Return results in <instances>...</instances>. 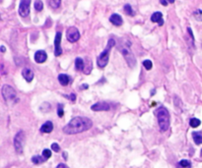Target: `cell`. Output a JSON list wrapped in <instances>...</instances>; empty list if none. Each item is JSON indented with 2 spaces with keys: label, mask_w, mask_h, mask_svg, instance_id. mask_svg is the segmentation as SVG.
<instances>
[{
  "label": "cell",
  "mask_w": 202,
  "mask_h": 168,
  "mask_svg": "<svg viewBox=\"0 0 202 168\" xmlns=\"http://www.w3.org/2000/svg\"><path fill=\"white\" fill-rule=\"evenodd\" d=\"M24 141H25V134L23 131L18 132L14 138V147L17 153L21 154L23 152V146H24Z\"/></svg>",
  "instance_id": "5"
},
{
  "label": "cell",
  "mask_w": 202,
  "mask_h": 168,
  "mask_svg": "<svg viewBox=\"0 0 202 168\" xmlns=\"http://www.w3.org/2000/svg\"><path fill=\"white\" fill-rule=\"evenodd\" d=\"M45 160H47L43 156H40V155H35V156L32 157V161L35 163V164H40L45 162Z\"/></svg>",
  "instance_id": "19"
},
{
  "label": "cell",
  "mask_w": 202,
  "mask_h": 168,
  "mask_svg": "<svg viewBox=\"0 0 202 168\" xmlns=\"http://www.w3.org/2000/svg\"><path fill=\"white\" fill-rule=\"evenodd\" d=\"M88 88H89V86L86 85V84H84V85H82V88H81V89H82V90H86V89H88Z\"/></svg>",
  "instance_id": "33"
},
{
  "label": "cell",
  "mask_w": 202,
  "mask_h": 168,
  "mask_svg": "<svg viewBox=\"0 0 202 168\" xmlns=\"http://www.w3.org/2000/svg\"><path fill=\"white\" fill-rule=\"evenodd\" d=\"M121 52H122V54H123V56H124V58H125L126 62H127L128 66H129L130 68L135 67V65H136V59H135V57H134L133 53H132L131 50L129 49V47L123 46V47L121 48Z\"/></svg>",
  "instance_id": "6"
},
{
  "label": "cell",
  "mask_w": 202,
  "mask_h": 168,
  "mask_svg": "<svg viewBox=\"0 0 202 168\" xmlns=\"http://www.w3.org/2000/svg\"><path fill=\"white\" fill-rule=\"evenodd\" d=\"M61 4V0H49V6L52 9H57Z\"/></svg>",
  "instance_id": "22"
},
{
  "label": "cell",
  "mask_w": 202,
  "mask_h": 168,
  "mask_svg": "<svg viewBox=\"0 0 202 168\" xmlns=\"http://www.w3.org/2000/svg\"><path fill=\"white\" fill-rule=\"evenodd\" d=\"M151 21L153 23H158L159 26H163L164 25V19H163V14L161 12H155V13L151 16Z\"/></svg>",
  "instance_id": "13"
},
{
  "label": "cell",
  "mask_w": 202,
  "mask_h": 168,
  "mask_svg": "<svg viewBox=\"0 0 202 168\" xmlns=\"http://www.w3.org/2000/svg\"><path fill=\"white\" fill-rule=\"evenodd\" d=\"M75 68L78 70V71H82L84 70L85 68V64H84V61L82 58L80 57H77L76 60H75Z\"/></svg>",
  "instance_id": "17"
},
{
  "label": "cell",
  "mask_w": 202,
  "mask_h": 168,
  "mask_svg": "<svg viewBox=\"0 0 202 168\" xmlns=\"http://www.w3.org/2000/svg\"><path fill=\"white\" fill-rule=\"evenodd\" d=\"M56 168H69L66 164H63V163H60V164H58L57 165V167Z\"/></svg>",
  "instance_id": "31"
},
{
  "label": "cell",
  "mask_w": 202,
  "mask_h": 168,
  "mask_svg": "<svg viewBox=\"0 0 202 168\" xmlns=\"http://www.w3.org/2000/svg\"><path fill=\"white\" fill-rule=\"evenodd\" d=\"M52 149L53 152H58L60 151V147H59L58 144H56V142H53V144L52 145Z\"/></svg>",
  "instance_id": "29"
},
{
  "label": "cell",
  "mask_w": 202,
  "mask_h": 168,
  "mask_svg": "<svg viewBox=\"0 0 202 168\" xmlns=\"http://www.w3.org/2000/svg\"><path fill=\"white\" fill-rule=\"evenodd\" d=\"M1 51H2V52H5V47H4V46H1Z\"/></svg>",
  "instance_id": "35"
},
{
  "label": "cell",
  "mask_w": 202,
  "mask_h": 168,
  "mask_svg": "<svg viewBox=\"0 0 202 168\" xmlns=\"http://www.w3.org/2000/svg\"><path fill=\"white\" fill-rule=\"evenodd\" d=\"M61 37L62 34L58 32L55 35V39H54V55L55 56H60L62 54V48H61Z\"/></svg>",
  "instance_id": "9"
},
{
  "label": "cell",
  "mask_w": 202,
  "mask_h": 168,
  "mask_svg": "<svg viewBox=\"0 0 202 168\" xmlns=\"http://www.w3.org/2000/svg\"><path fill=\"white\" fill-rule=\"evenodd\" d=\"M110 108H111V105L105 101H99L91 106V109L93 111H108L110 110Z\"/></svg>",
  "instance_id": "10"
},
{
  "label": "cell",
  "mask_w": 202,
  "mask_h": 168,
  "mask_svg": "<svg viewBox=\"0 0 202 168\" xmlns=\"http://www.w3.org/2000/svg\"><path fill=\"white\" fill-rule=\"evenodd\" d=\"M124 12H125V14L126 15H128V16H131V17H133L134 16V11L133 9H132V7L129 5V4H126L124 5Z\"/></svg>",
  "instance_id": "20"
},
{
  "label": "cell",
  "mask_w": 202,
  "mask_h": 168,
  "mask_svg": "<svg viewBox=\"0 0 202 168\" xmlns=\"http://www.w3.org/2000/svg\"><path fill=\"white\" fill-rule=\"evenodd\" d=\"M110 22H111L112 25H115V26H116V27L121 26V25L123 24L122 17H121V15H118V14H112V15L110 17Z\"/></svg>",
  "instance_id": "12"
},
{
  "label": "cell",
  "mask_w": 202,
  "mask_h": 168,
  "mask_svg": "<svg viewBox=\"0 0 202 168\" xmlns=\"http://www.w3.org/2000/svg\"><path fill=\"white\" fill-rule=\"evenodd\" d=\"M70 77L66 74H60L58 76V82L61 86H67L69 83H70Z\"/></svg>",
  "instance_id": "15"
},
{
  "label": "cell",
  "mask_w": 202,
  "mask_h": 168,
  "mask_svg": "<svg viewBox=\"0 0 202 168\" xmlns=\"http://www.w3.org/2000/svg\"><path fill=\"white\" fill-rule=\"evenodd\" d=\"M161 3L164 6H167L168 5V1H167V0H161Z\"/></svg>",
  "instance_id": "32"
},
{
  "label": "cell",
  "mask_w": 202,
  "mask_h": 168,
  "mask_svg": "<svg viewBox=\"0 0 202 168\" xmlns=\"http://www.w3.org/2000/svg\"><path fill=\"white\" fill-rule=\"evenodd\" d=\"M66 39L70 42H76L80 39V33L77 28L70 27L66 32Z\"/></svg>",
  "instance_id": "8"
},
{
  "label": "cell",
  "mask_w": 202,
  "mask_h": 168,
  "mask_svg": "<svg viewBox=\"0 0 202 168\" xmlns=\"http://www.w3.org/2000/svg\"><path fill=\"white\" fill-rule=\"evenodd\" d=\"M116 45V40L113 39L109 40L108 41V45H106L105 50L99 55V57L97 59V64L100 68H105L109 63V59H110V53L111 48Z\"/></svg>",
  "instance_id": "3"
},
{
  "label": "cell",
  "mask_w": 202,
  "mask_h": 168,
  "mask_svg": "<svg viewBox=\"0 0 202 168\" xmlns=\"http://www.w3.org/2000/svg\"><path fill=\"white\" fill-rule=\"evenodd\" d=\"M30 6L31 0H21L20 6H19V14L21 17L26 18L30 14Z\"/></svg>",
  "instance_id": "7"
},
{
  "label": "cell",
  "mask_w": 202,
  "mask_h": 168,
  "mask_svg": "<svg viewBox=\"0 0 202 168\" xmlns=\"http://www.w3.org/2000/svg\"><path fill=\"white\" fill-rule=\"evenodd\" d=\"M57 114L59 117H62L64 115V110H63V104L59 103L58 104V108H57Z\"/></svg>",
  "instance_id": "28"
},
{
  "label": "cell",
  "mask_w": 202,
  "mask_h": 168,
  "mask_svg": "<svg viewBox=\"0 0 202 168\" xmlns=\"http://www.w3.org/2000/svg\"><path fill=\"white\" fill-rule=\"evenodd\" d=\"M63 96H64L65 97H67L68 99H70L71 101H75V100H76V96H75L74 93H70L69 96H67V95H63Z\"/></svg>",
  "instance_id": "30"
},
{
  "label": "cell",
  "mask_w": 202,
  "mask_h": 168,
  "mask_svg": "<svg viewBox=\"0 0 202 168\" xmlns=\"http://www.w3.org/2000/svg\"><path fill=\"white\" fill-rule=\"evenodd\" d=\"M52 130H53V124H52V122L47 121V122H46L42 126L41 132L42 133H50V132H52Z\"/></svg>",
  "instance_id": "16"
},
{
  "label": "cell",
  "mask_w": 202,
  "mask_h": 168,
  "mask_svg": "<svg viewBox=\"0 0 202 168\" xmlns=\"http://www.w3.org/2000/svg\"><path fill=\"white\" fill-rule=\"evenodd\" d=\"M192 138L194 140V142L196 145H201L202 144V136L199 132H193L192 133Z\"/></svg>",
  "instance_id": "18"
},
{
  "label": "cell",
  "mask_w": 202,
  "mask_h": 168,
  "mask_svg": "<svg viewBox=\"0 0 202 168\" xmlns=\"http://www.w3.org/2000/svg\"><path fill=\"white\" fill-rule=\"evenodd\" d=\"M93 122L87 117H74L69 121L66 126L63 127V132L67 135H75L91 129Z\"/></svg>",
  "instance_id": "1"
},
{
  "label": "cell",
  "mask_w": 202,
  "mask_h": 168,
  "mask_svg": "<svg viewBox=\"0 0 202 168\" xmlns=\"http://www.w3.org/2000/svg\"><path fill=\"white\" fill-rule=\"evenodd\" d=\"M167 1H168L169 3H174V2H175V0H167Z\"/></svg>",
  "instance_id": "34"
},
{
  "label": "cell",
  "mask_w": 202,
  "mask_h": 168,
  "mask_svg": "<svg viewBox=\"0 0 202 168\" xmlns=\"http://www.w3.org/2000/svg\"><path fill=\"white\" fill-rule=\"evenodd\" d=\"M47 59V55L45 50H37L35 54V61L37 63H43Z\"/></svg>",
  "instance_id": "11"
},
{
  "label": "cell",
  "mask_w": 202,
  "mask_h": 168,
  "mask_svg": "<svg viewBox=\"0 0 202 168\" xmlns=\"http://www.w3.org/2000/svg\"><path fill=\"white\" fill-rule=\"evenodd\" d=\"M201 155H202V149H201Z\"/></svg>",
  "instance_id": "36"
},
{
  "label": "cell",
  "mask_w": 202,
  "mask_h": 168,
  "mask_svg": "<svg viewBox=\"0 0 202 168\" xmlns=\"http://www.w3.org/2000/svg\"><path fill=\"white\" fill-rule=\"evenodd\" d=\"M189 124H190V126L192 128H197L198 126H200L201 121L197 119V118H191L190 121H189Z\"/></svg>",
  "instance_id": "23"
},
{
  "label": "cell",
  "mask_w": 202,
  "mask_h": 168,
  "mask_svg": "<svg viewBox=\"0 0 202 168\" xmlns=\"http://www.w3.org/2000/svg\"><path fill=\"white\" fill-rule=\"evenodd\" d=\"M193 17L195 20L202 22V9H197L193 12Z\"/></svg>",
  "instance_id": "21"
},
{
  "label": "cell",
  "mask_w": 202,
  "mask_h": 168,
  "mask_svg": "<svg viewBox=\"0 0 202 168\" xmlns=\"http://www.w3.org/2000/svg\"><path fill=\"white\" fill-rule=\"evenodd\" d=\"M22 76L28 83H31L34 79V72L31 69H29V68H25L22 71Z\"/></svg>",
  "instance_id": "14"
},
{
  "label": "cell",
  "mask_w": 202,
  "mask_h": 168,
  "mask_svg": "<svg viewBox=\"0 0 202 168\" xmlns=\"http://www.w3.org/2000/svg\"><path fill=\"white\" fill-rule=\"evenodd\" d=\"M42 156L45 157L46 159H48L50 156H52V151H50V149H47V148L43 149V152H42Z\"/></svg>",
  "instance_id": "27"
},
{
  "label": "cell",
  "mask_w": 202,
  "mask_h": 168,
  "mask_svg": "<svg viewBox=\"0 0 202 168\" xmlns=\"http://www.w3.org/2000/svg\"><path fill=\"white\" fill-rule=\"evenodd\" d=\"M157 118L162 132H166L170 127V113L166 107L161 106L157 110Z\"/></svg>",
  "instance_id": "2"
},
{
  "label": "cell",
  "mask_w": 202,
  "mask_h": 168,
  "mask_svg": "<svg viewBox=\"0 0 202 168\" xmlns=\"http://www.w3.org/2000/svg\"><path fill=\"white\" fill-rule=\"evenodd\" d=\"M180 165L184 168H189L191 166V163L189 160H186V159H184V160H180Z\"/></svg>",
  "instance_id": "26"
},
{
  "label": "cell",
  "mask_w": 202,
  "mask_h": 168,
  "mask_svg": "<svg viewBox=\"0 0 202 168\" xmlns=\"http://www.w3.org/2000/svg\"><path fill=\"white\" fill-rule=\"evenodd\" d=\"M143 66L145 67V69L146 70H151L153 67V63H152V61H150V60H144Z\"/></svg>",
  "instance_id": "25"
},
{
  "label": "cell",
  "mask_w": 202,
  "mask_h": 168,
  "mask_svg": "<svg viewBox=\"0 0 202 168\" xmlns=\"http://www.w3.org/2000/svg\"><path fill=\"white\" fill-rule=\"evenodd\" d=\"M1 92H2V96L4 98V100L7 101V102L14 101L16 99V97H17L16 91L9 85H4L2 86Z\"/></svg>",
  "instance_id": "4"
},
{
  "label": "cell",
  "mask_w": 202,
  "mask_h": 168,
  "mask_svg": "<svg viewBox=\"0 0 202 168\" xmlns=\"http://www.w3.org/2000/svg\"><path fill=\"white\" fill-rule=\"evenodd\" d=\"M34 6H35V9L37 11H42L43 9V3H42V0H36Z\"/></svg>",
  "instance_id": "24"
}]
</instances>
